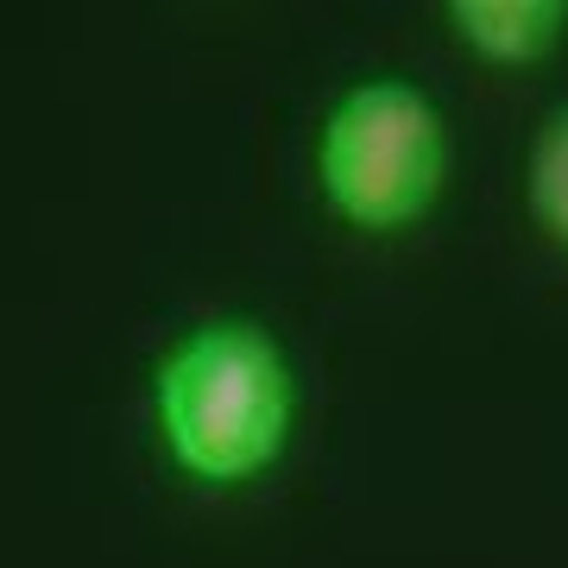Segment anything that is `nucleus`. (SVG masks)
I'll return each instance as SVG.
<instances>
[{
	"label": "nucleus",
	"instance_id": "f257e3e1",
	"mask_svg": "<svg viewBox=\"0 0 568 568\" xmlns=\"http://www.w3.org/2000/svg\"><path fill=\"white\" fill-rule=\"evenodd\" d=\"M159 429L190 480L241 487L278 462L291 429V373L253 323H203L159 361Z\"/></svg>",
	"mask_w": 568,
	"mask_h": 568
},
{
	"label": "nucleus",
	"instance_id": "f03ea898",
	"mask_svg": "<svg viewBox=\"0 0 568 568\" xmlns=\"http://www.w3.org/2000/svg\"><path fill=\"white\" fill-rule=\"evenodd\" d=\"M443 121L410 82H361L347 89L316 145V178L335 215L373 234L417 222L443 190Z\"/></svg>",
	"mask_w": 568,
	"mask_h": 568
},
{
	"label": "nucleus",
	"instance_id": "7ed1b4c3",
	"mask_svg": "<svg viewBox=\"0 0 568 568\" xmlns=\"http://www.w3.org/2000/svg\"><path fill=\"white\" fill-rule=\"evenodd\" d=\"M448 20H455L462 44H474L480 58L518 63V58H537V51L556 44L568 7H556V0H455Z\"/></svg>",
	"mask_w": 568,
	"mask_h": 568
},
{
	"label": "nucleus",
	"instance_id": "20e7f679",
	"mask_svg": "<svg viewBox=\"0 0 568 568\" xmlns=\"http://www.w3.org/2000/svg\"><path fill=\"white\" fill-rule=\"evenodd\" d=\"M530 215L549 227V241L568 246V108L530 145Z\"/></svg>",
	"mask_w": 568,
	"mask_h": 568
}]
</instances>
